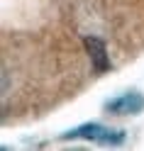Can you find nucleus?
Wrapping results in <instances>:
<instances>
[{
	"mask_svg": "<svg viewBox=\"0 0 144 151\" xmlns=\"http://www.w3.org/2000/svg\"><path fill=\"white\" fill-rule=\"evenodd\" d=\"M61 139H88V141H100V144H122L124 132L98 124V122H88V124H81V127L61 134Z\"/></svg>",
	"mask_w": 144,
	"mask_h": 151,
	"instance_id": "nucleus-1",
	"label": "nucleus"
},
{
	"mask_svg": "<svg viewBox=\"0 0 144 151\" xmlns=\"http://www.w3.org/2000/svg\"><path fill=\"white\" fill-rule=\"evenodd\" d=\"M105 110L110 112V115H139V112L144 110V95L139 90H130L124 93V95H117L115 100H108L105 102Z\"/></svg>",
	"mask_w": 144,
	"mask_h": 151,
	"instance_id": "nucleus-2",
	"label": "nucleus"
},
{
	"mask_svg": "<svg viewBox=\"0 0 144 151\" xmlns=\"http://www.w3.org/2000/svg\"><path fill=\"white\" fill-rule=\"evenodd\" d=\"M83 46H85V51H88V59H90V66H93L95 73H105V71L112 68L103 39H98V37H83Z\"/></svg>",
	"mask_w": 144,
	"mask_h": 151,
	"instance_id": "nucleus-3",
	"label": "nucleus"
}]
</instances>
